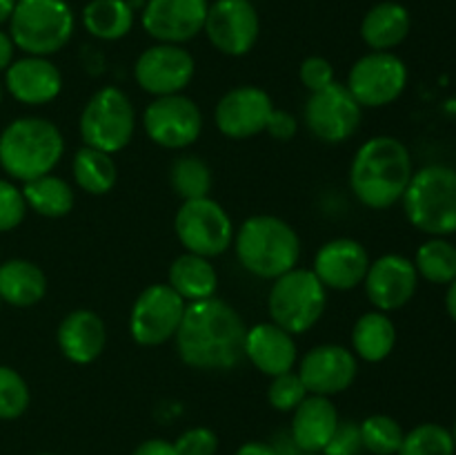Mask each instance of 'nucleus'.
Wrapping results in <instances>:
<instances>
[{
  "label": "nucleus",
  "instance_id": "1",
  "mask_svg": "<svg viewBox=\"0 0 456 455\" xmlns=\"http://www.w3.org/2000/svg\"><path fill=\"white\" fill-rule=\"evenodd\" d=\"M245 335L240 315L223 299L190 302L176 330L178 355L191 368H234L245 357Z\"/></svg>",
  "mask_w": 456,
  "mask_h": 455
},
{
  "label": "nucleus",
  "instance_id": "2",
  "mask_svg": "<svg viewBox=\"0 0 456 455\" xmlns=\"http://www.w3.org/2000/svg\"><path fill=\"white\" fill-rule=\"evenodd\" d=\"M412 174V156L399 138L374 136L352 161L350 186L361 203L386 210L403 196Z\"/></svg>",
  "mask_w": 456,
  "mask_h": 455
},
{
  "label": "nucleus",
  "instance_id": "3",
  "mask_svg": "<svg viewBox=\"0 0 456 455\" xmlns=\"http://www.w3.org/2000/svg\"><path fill=\"white\" fill-rule=\"evenodd\" d=\"M65 152L62 134L52 120L25 116L0 134V165L18 181H34L52 172Z\"/></svg>",
  "mask_w": 456,
  "mask_h": 455
},
{
  "label": "nucleus",
  "instance_id": "4",
  "mask_svg": "<svg viewBox=\"0 0 456 455\" xmlns=\"http://www.w3.org/2000/svg\"><path fill=\"white\" fill-rule=\"evenodd\" d=\"M236 257L240 266L261 279H279L297 268L301 241L294 228L272 214L249 217L236 232Z\"/></svg>",
  "mask_w": 456,
  "mask_h": 455
},
{
  "label": "nucleus",
  "instance_id": "5",
  "mask_svg": "<svg viewBox=\"0 0 456 455\" xmlns=\"http://www.w3.org/2000/svg\"><path fill=\"white\" fill-rule=\"evenodd\" d=\"M401 199L405 217L417 230L432 236L456 232V170L426 165L412 174Z\"/></svg>",
  "mask_w": 456,
  "mask_h": 455
},
{
  "label": "nucleus",
  "instance_id": "6",
  "mask_svg": "<svg viewBox=\"0 0 456 455\" xmlns=\"http://www.w3.org/2000/svg\"><path fill=\"white\" fill-rule=\"evenodd\" d=\"M74 13L65 0H16L9 18L13 45L29 56H52L69 43Z\"/></svg>",
  "mask_w": 456,
  "mask_h": 455
},
{
  "label": "nucleus",
  "instance_id": "7",
  "mask_svg": "<svg viewBox=\"0 0 456 455\" xmlns=\"http://www.w3.org/2000/svg\"><path fill=\"white\" fill-rule=\"evenodd\" d=\"M270 315L276 326L289 335H301L321 319L328 293L314 270L292 268L274 279L270 290Z\"/></svg>",
  "mask_w": 456,
  "mask_h": 455
},
{
  "label": "nucleus",
  "instance_id": "8",
  "mask_svg": "<svg viewBox=\"0 0 456 455\" xmlns=\"http://www.w3.org/2000/svg\"><path fill=\"white\" fill-rule=\"evenodd\" d=\"M136 112L127 94L118 87H102L89 98L80 114V136L85 145L114 154L134 136Z\"/></svg>",
  "mask_w": 456,
  "mask_h": 455
},
{
  "label": "nucleus",
  "instance_id": "9",
  "mask_svg": "<svg viewBox=\"0 0 456 455\" xmlns=\"http://www.w3.org/2000/svg\"><path fill=\"white\" fill-rule=\"evenodd\" d=\"M174 228L187 252L205 259L225 252L234 236L232 219L227 217L223 205L209 196L185 201L176 212Z\"/></svg>",
  "mask_w": 456,
  "mask_h": 455
},
{
  "label": "nucleus",
  "instance_id": "10",
  "mask_svg": "<svg viewBox=\"0 0 456 455\" xmlns=\"http://www.w3.org/2000/svg\"><path fill=\"white\" fill-rule=\"evenodd\" d=\"M185 299L169 284H154L138 294L129 315V333L141 346H160L176 337Z\"/></svg>",
  "mask_w": 456,
  "mask_h": 455
},
{
  "label": "nucleus",
  "instance_id": "11",
  "mask_svg": "<svg viewBox=\"0 0 456 455\" xmlns=\"http://www.w3.org/2000/svg\"><path fill=\"white\" fill-rule=\"evenodd\" d=\"M408 85V67L396 54L372 52L354 62L347 89L361 107H383L395 103Z\"/></svg>",
  "mask_w": 456,
  "mask_h": 455
},
{
  "label": "nucleus",
  "instance_id": "12",
  "mask_svg": "<svg viewBox=\"0 0 456 455\" xmlns=\"http://www.w3.org/2000/svg\"><path fill=\"white\" fill-rule=\"evenodd\" d=\"M147 136L167 150H183L199 141L203 114L191 98L183 94L156 96L142 114Z\"/></svg>",
  "mask_w": 456,
  "mask_h": 455
},
{
  "label": "nucleus",
  "instance_id": "13",
  "mask_svg": "<svg viewBox=\"0 0 456 455\" xmlns=\"http://www.w3.org/2000/svg\"><path fill=\"white\" fill-rule=\"evenodd\" d=\"M363 107L356 103L347 85L334 80L314 92L305 105V125L319 141L343 143L359 129Z\"/></svg>",
  "mask_w": 456,
  "mask_h": 455
},
{
  "label": "nucleus",
  "instance_id": "14",
  "mask_svg": "<svg viewBox=\"0 0 456 455\" xmlns=\"http://www.w3.org/2000/svg\"><path fill=\"white\" fill-rule=\"evenodd\" d=\"M203 31L221 54L243 56L256 45L261 21L249 0H216L209 4Z\"/></svg>",
  "mask_w": 456,
  "mask_h": 455
},
{
  "label": "nucleus",
  "instance_id": "15",
  "mask_svg": "<svg viewBox=\"0 0 456 455\" xmlns=\"http://www.w3.org/2000/svg\"><path fill=\"white\" fill-rule=\"evenodd\" d=\"M196 62L181 45L159 43L138 56L134 76L145 92L154 96L181 94L194 79Z\"/></svg>",
  "mask_w": 456,
  "mask_h": 455
},
{
  "label": "nucleus",
  "instance_id": "16",
  "mask_svg": "<svg viewBox=\"0 0 456 455\" xmlns=\"http://www.w3.org/2000/svg\"><path fill=\"white\" fill-rule=\"evenodd\" d=\"M208 9V0H147L142 27L160 43L181 45L203 31Z\"/></svg>",
  "mask_w": 456,
  "mask_h": 455
},
{
  "label": "nucleus",
  "instance_id": "17",
  "mask_svg": "<svg viewBox=\"0 0 456 455\" xmlns=\"http://www.w3.org/2000/svg\"><path fill=\"white\" fill-rule=\"evenodd\" d=\"M272 112H274V105H272L270 94L254 85H240V87L230 89L218 101L214 120L221 134L240 141V138H252L261 134Z\"/></svg>",
  "mask_w": 456,
  "mask_h": 455
},
{
  "label": "nucleus",
  "instance_id": "18",
  "mask_svg": "<svg viewBox=\"0 0 456 455\" xmlns=\"http://www.w3.org/2000/svg\"><path fill=\"white\" fill-rule=\"evenodd\" d=\"M356 357L346 346L323 343L305 352L298 366V377L312 395H337L352 386L356 377Z\"/></svg>",
  "mask_w": 456,
  "mask_h": 455
},
{
  "label": "nucleus",
  "instance_id": "19",
  "mask_svg": "<svg viewBox=\"0 0 456 455\" xmlns=\"http://www.w3.org/2000/svg\"><path fill=\"white\" fill-rule=\"evenodd\" d=\"M363 284L370 302L379 310H399L417 293L419 272L410 259L401 254H383L381 259L370 263Z\"/></svg>",
  "mask_w": 456,
  "mask_h": 455
},
{
  "label": "nucleus",
  "instance_id": "20",
  "mask_svg": "<svg viewBox=\"0 0 456 455\" xmlns=\"http://www.w3.org/2000/svg\"><path fill=\"white\" fill-rule=\"evenodd\" d=\"M368 250L354 239H332L314 257V275L325 288L352 290L368 275Z\"/></svg>",
  "mask_w": 456,
  "mask_h": 455
},
{
  "label": "nucleus",
  "instance_id": "21",
  "mask_svg": "<svg viewBox=\"0 0 456 455\" xmlns=\"http://www.w3.org/2000/svg\"><path fill=\"white\" fill-rule=\"evenodd\" d=\"M9 94L25 105L52 103L62 89V74L45 56H27L13 61L4 74Z\"/></svg>",
  "mask_w": 456,
  "mask_h": 455
},
{
  "label": "nucleus",
  "instance_id": "22",
  "mask_svg": "<svg viewBox=\"0 0 456 455\" xmlns=\"http://www.w3.org/2000/svg\"><path fill=\"white\" fill-rule=\"evenodd\" d=\"M245 357L261 373L276 377V375L289 373L297 364V342H294V335L276 326L274 321L258 324L245 335Z\"/></svg>",
  "mask_w": 456,
  "mask_h": 455
},
{
  "label": "nucleus",
  "instance_id": "23",
  "mask_svg": "<svg viewBox=\"0 0 456 455\" xmlns=\"http://www.w3.org/2000/svg\"><path fill=\"white\" fill-rule=\"evenodd\" d=\"M292 442L303 453H323L338 426V413L330 397L307 395L292 410Z\"/></svg>",
  "mask_w": 456,
  "mask_h": 455
},
{
  "label": "nucleus",
  "instance_id": "24",
  "mask_svg": "<svg viewBox=\"0 0 456 455\" xmlns=\"http://www.w3.org/2000/svg\"><path fill=\"white\" fill-rule=\"evenodd\" d=\"M105 342V324L92 310L69 312L58 326V346L74 364H92L101 357Z\"/></svg>",
  "mask_w": 456,
  "mask_h": 455
},
{
  "label": "nucleus",
  "instance_id": "25",
  "mask_svg": "<svg viewBox=\"0 0 456 455\" xmlns=\"http://www.w3.org/2000/svg\"><path fill=\"white\" fill-rule=\"evenodd\" d=\"M410 12L399 3H379L365 13L361 22V36L365 45L374 52H390L392 47L403 43L410 34Z\"/></svg>",
  "mask_w": 456,
  "mask_h": 455
},
{
  "label": "nucleus",
  "instance_id": "26",
  "mask_svg": "<svg viewBox=\"0 0 456 455\" xmlns=\"http://www.w3.org/2000/svg\"><path fill=\"white\" fill-rule=\"evenodd\" d=\"M47 293V277L27 259H9L0 263V297L16 308L38 303Z\"/></svg>",
  "mask_w": 456,
  "mask_h": 455
},
{
  "label": "nucleus",
  "instance_id": "27",
  "mask_svg": "<svg viewBox=\"0 0 456 455\" xmlns=\"http://www.w3.org/2000/svg\"><path fill=\"white\" fill-rule=\"evenodd\" d=\"M169 285L181 294L185 302H200L214 297L218 277L209 259L185 252L169 268Z\"/></svg>",
  "mask_w": 456,
  "mask_h": 455
},
{
  "label": "nucleus",
  "instance_id": "28",
  "mask_svg": "<svg viewBox=\"0 0 456 455\" xmlns=\"http://www.w3.org/2000/svg\"><path fill=\"white\" fill-rule=\"evenodd\" d=\"M396 343V328L386 312H365L352 330L354 352L365 361H383Z\"/></svg>",
  "mask_w": 456,
  "mask_h": 455
},
{
  "label": "nucleus",
  "instance_id": "29",
  "mask_svg": "<svg viewBox=\"0 0 456 455\" xmlns=\"http://www.w3.org/2000/svg\"><path fill=\"white\" fill-rule=\"evenodd\" d=\"M83 25L94 38L118 40L134 27V9L127 0H92L83 9Z\"/></svg>",
  "mask_w": 456,
  "mask_h": 455
},
{
  "label": "nucleus",
  "instance_id": "30",
  "mask_svg": "<svg viewBox=\"0 0 456 455\" xmlns=\"http://www.w3.org/2000/svg\"><path fill=\"white\" fill-rule=\"evenodd\" d=\"M22 196H25L27 208H31L40 217H65L74 208V192H71L69 183L53 174L27 181L22 187Z\"/></svg>",
  "mask_w": 456,
  "mask_h": 455
},
{
  "label": "nucleus",
  "instance_id": "31",
  "mask_svg": "<svg viewBox=\"0 0 456 455\" xmlns=\"http://www.w3.org/2000/svg\"><path fill=\"white\" fill-rule=\"evenodd\" d=\"M71 170H74L76 183L89 194H107L118 178V168L111 154L87 145L76 152Z\"/></svg>",
  "mask_w": 456,
  "mask_h": 455
},
{
  "label": "nucleus",
  "instance_id": "32",
  "mask_svg": "<svg viewBox=\"0 0 456 455\" xmlns=\"http://www.w3.org/2000/svg\"><path fill=\"white\" fill-rule=\"evenodd\" d=\"M414 268L419 277L430 284L450 285L456 279V245L445 241L444 236H432L419 248Z\"/></svg>",
  "mask_w": 456,
  "mask_h": 455
},
{
  "label": "nucleus",
  "instance_id": "33",
  "mask_svg": "<svg viewBox=\"0 0 456 455\" xmlns=\"http://www.w3.org/2000/svg\"><path fill=\"white\" fill-rule=\"evenodd\" d=\"M172 187L176 190L178 196L185 201L203 199L209 196V187H212V170L199 156H178L172 165Z\"/></svg>",
  "mask_w": 456,
  "mask_h": 455
},
{
  "label": "nucleus",
  "instance_id": "34",
  "mask_svg": "<svg viewBox=\"0 0 456 455\" xmlns=\"http://www.w3.org/2000/svg\"><path fill=\"white\" fill-rule=\"evenodd\" d=\"M361 426V442L363 449L374 455H396L403 442V428L390 415H370Z\"/></svg>",
  "mask_w": 456,
  "mask_h": 455
},
{
  "label": "nucleus",
  "instance_id": "35",
  "mask_svg": "<svg viewBox=\"0 0 456 455\" xmlns=\"http://www.w3.org/2000/svg\"><path fill=\"white\" fill-rule=\"evenodd\" d=\"M452 433L441 424H421L405 433L396 455H454Z\"/></svg>",
  "mask_w": 456,
  "mask_h": 455
},
{
  "label": "nucleus",
  "instance_id": "36",
  "mask_svg": "<svg viewBox=\"0 0 456 455\" xmlns=\"http://www.w3.org/2000/svg\"><path fill=\"white\" fill-rule=\"evenodd\" d=\"M29 406V388L9 366H0V419H16Z\"/></svg>",
  "mask_w": 456,
  "mask_h": 455
},
{
  "label": "nucleus",
  "instance_id": "37",
  "mask_svg": "<svg viewBox=\"0 0 456 455\" xmlns=\"http://www.w3.org/2000/svg\"><path fill=\"white\" fill-rule=\"evenodd\" d=\"M307 397V388L303 386L298 373H283L276 375L274 382L270 384V391H267V400H270L272 409L276 410H294L303 400Z\"/></svg>",
  "mask_w": 456,
  "mask_h": 455
},
{
  "label": "nucleus",
  "instance_id": "38",
  "mask_svg": "<svg viewBox=\"0 0 456 455\" xmlns=\"http://www.w3.org/2000/svg\"><path fill=\"white\" fill-rule=\"evenodd\" d=\"M27 212L25 196L13 183L0 178V232L13 230L22 223Z\"/></svg>",
  "mask_w": 456,
  "mask_h": 455
},
{
  "label": "nucleus",
  "instance_id": "39",
  "mask_svg": "<svg viewBox=\"0 0 456 455\" xmlns=\"http://www.w3.org/2000/svg\"><path fill=\"white\" fill-rule=\"evenodd\" d=\"M178 455H216L218 451V437L216 433L209 431L205 426L190 428V431L183 433L176 442Z\"/></svg>",
  "mask_w": 456,
  "mask_h": 455
},
{
  "label": "nucleus",
  "instance_id": "40",
  "mask_svg": "<svg viewBox=\"0 0 456 455\" xmlns=\"http://www.w3.org/2000/svg\"><path fill=\"white\" fill-rule=\"evenodd\" d=\"M363 449V442H361V426L356 422H341L338 419V426L334 431V435L330 437L328 446L323 449L325 455H359Z\"/></svg>",
  "mask_w": 456,
  "mask_h": 455
},
{
  "label": "nucleus",
  "instance_id": "41",
  "mask_svg": "<svg viewBox=\"0 0 456 455\" xmlns=\"http://www.w3.org/2000/svg\"><path fill=\"white\" fill-rule=\"evenodd\" d=\"M298 74H301V83L305 85L312 94L321 92V89H325L328 85L334 83L332 62L325 61V58H321V56L305 58Z\"/></svg>",
  "mask_w": 456,
  "mask_h": 455
},
{
  "label": "nucleus",
  "instance_id": "42",
  "mask_svg": "<svg viewBox=\"0 0 456 455\" xmlns=\"http://www.w3.org/2000/svg\"><path fill=\"white\" fill-rule=\"evenodd\" d=\"M297 129H298L297 119H294V116L285 110L272 112L270 119H267V125H265V132H270L272 136L279 138V141H289V138H294Z\"/></svg>",
  "mask_w": 456,
  "mask_h": 455
},
{
  "label": "nucleus",
  "instance_id": "43",
  "mask_svg": "<svg viewBox=\"0 0 456 455\" xmlns=\"http://www.w3.org/2000/svg\"><path fill=\"white\" fill-rule=\"evenodd\" d=\"M132 455H178V451L167 440H147Z\"/></svg>",
  "mask_w": 456,
  "mask_h": 455
},
{
  "label": "nucleus",
  "instance_id": "44",
  "mask_svg": "<svg viewBox=\"0 0 456 455\" xmlns=\"http://www.w3.org/2000/svg\"><path fill=\"white\" fill-rule=\"evenodd\" d=\"M13 40L7 31L0 29V71H7V67L13 62Z\"/></svg>",
  "mask_w": 456,
  "mask_h": 455
},
{
  "label": "nucleus",
  "instance_id": "45",
  "mask_svg": "<svg viewBox=\"0 0 456 455\" xmlns=\"http://www.w3.org/2000/svg\"><path fill=\"white\" fill-rule=\"evenodd\" d=\"M236 455H283L279 449L274 446L265 444V442H248V444L240 446L236 451Z\"/></svg>",
  "mask_w": 456,
  "mask_h": 455
},
{
  "label": "nucleus",
  "instance_id": "46",
  "mask_svg": "<svg viewBox=\"0 0 456 455\" xmlns=\"http://www.w3.org/2000/svg\"><path fill=\"white\" fill-rule=\"evenodd\" d=\"M445 308H448L450 317L456 321V279L450 284L448 294H445Z\"/></svg>",
  "mask_w": 456,
  "mask_h": 455
},
{
  "label": "nucleus",
  "instance_id": "47",
  "mask_svg": "<svg viewBox=\"0 0 456 455\" xmlns=\"http://www.w3.org/2000/svg\"><path fill=\"white\" fill-rule=\"evenodd\" d=\"M13 7H16V0H0V25H3V22H9Z\"/></svg>",
  "mask_w": 456,
  "mask_h": 455
},
{
  "label": "nucleus",
  "instance_id": "48",
  "mask_svg": "<svg viewBox=\"0 0 456 455\" xmlns=\"http://www.w3.org/2000/svg\"><path fill=\"white\" fill-rule=\"evenodd\" d=\"M452 440H454V446H456V422H454V428H452Z\"/></svg>",
  "mask_w": 456,
  "mask_h": 455
},
{
  "label": "nucleus",
  "instance_id": "49",
  "mask_svg": "<svg viewBox=\"0 0 456 455\" xmlns=\"http://www.w3.org/2000/svg\"><path fill=\"white\" fill-rule=\"evenodd\" d=\"M303 455H325V453H303Z\"/></svg>",
  "mask_w": 456,
  "mask_h": 455
},
{
  "label": "nucleus",
  "instance_id": "50",
  "mask_svg": "<svg viewBox=\"0 0 456 455\" xmlns=\"http://www.w3.org/2000/svg\"><path fill=\"white\" fill-rule=\"evenodd\" d=\"M40 455H56V453H40Z\"/></svg>",
  "mask_w": 456,
  "mask_h": 455
},
{
  "label": "nucleus",
  "instance_id": "51",
  "mask_svg": "<svg viewBox=\"0 0 456 455\" xmlns=\"http://www.w3.org/2000/svg\"><path fill=\"white\" fill-rule=\"evenodd\" d=\"M0 98H3V87H0Z\"/></svg>",
  "mask_w": 456,
  "mask_h": 455
},
{
  "label": "nucleus",
  "instance_id": "52",
  "mask_svg": "<svg viewBox=\"0 0 456 455\" xmlns=\"http://www.w3.org/2000/svg\"><path fill=\"white\" fill-rule=\"evenodd\" d=\"M0 303H3V297H0Z\"/></svg>",
  "mask_w": 456,
  "mask_h": 455
}]
</instances>
